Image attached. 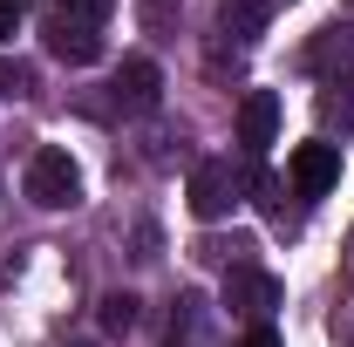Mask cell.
<instances>
[{"label": "cell", "mask_w": 354, "mask_h": 347, "mask_svg": "<svg viewBox=\"0 0 354 347\" xmlns=\"http://www.w3.org/2000/svg\"><path fill=\"white\" fill-rule=\"evenodd\" d=\"M272 130H279V95H272V88H252V95L239 102V143H245V150H266Z\"/></svg>", "instance_id": "cell-6"}, {"label": "cell", "mask_w": 354, "mask_h": 347, "mask_svg": "<svg viewBox=\"0 0 354 347\" xmlns=\"http://www.w3.org/2000/svg\"><path fill=\"white\" fill-rule=\"evenodd\" d=\"M55 14H75V21H95V28H102L109 0H55Z\"/></svg>", "instance_id": "cell-10"}, {"label": "cell", "mask_w": 354, "mask_h": 347, "mask_svg": "<svg viewBox=\"0 0 354 347\" xmlns=\"http://www.w3.org/2000/svg\"><path fill=\"white\" fill-rule=\"evenodd\" d=\"M48 55L68 62V68H88V62L102 55V28H95V21H75V14H55V21H48Z\"/></svg>", "instance_id": "cell-4"}, {"label": "cell", "mask_w": 354, "mask_h": 347, "mask_svg": "<svg viewBox=\"0 0 354 347\" xmlns=\"http://www.w3.org/2000/svg\"><path fill=\"white\" fill-rule=\"evenodd\" d=\"M28 198L41 205V212H68L75 198H82V171H75V157L68 150H35V164H28Z\"/></svg>", "instance_id": "cell-1"}, {"label": "cell", "mask_w": 354, "mask_h": 347, "mask_svg": "<svg viewBox=\"0 0 354 347\" xmlns=\"http://www.w3.org/2000/svg\"><path fill=\"white\" fill-rule=\"evenodd\" d=\"M28 82H35V75H28L21 62H0V88H28Z\"/></svg>", "instance_id": "cell-12"}, {"label": "cell", "mask_w": 354, "mask_h": 347, "mask_svg": "<svg viewBox=\"0 0 354 347\" xmlns=\"http://www.w3.org/2000/svg\"><path fill=\"white\" fill-rule=\"evenodd\" d=\"M116 102H123V109H157V102H164V68H157L150 55H130V62L116 68Z\"/></svg>", "instance_id": "cell-5"}, {"label": "cell", "mask_w": 354, "mask_h": 347, "mask_svg": "<svg viewBox=\"0 0 354 347\" xmlns=\"http://www.w3.org/2000/svg\"><path fill=\"white\" fill-rule=\"evenodd\" d=\"M245 347H279V334H272V327H252V334H245Z\"/></svg>", "instance_id": "cell-13"}, {"label": "cell", "mask_w": 354, "mask_h": 347, "mask_svg": "<svg viewBox=\"0 0 354 347\" xmlns=\"http://www.w3.org/2000/svg\"><path fill=\"white\" fill-rule=\"evenodd\" d=\"M14 28H21V0H0V41H14Z\"/></svg>", "instance_id": "cell-11"}, {"label": "cell", "mask_w": 354, "mask_h": 347, "mask_svg": "<svg viewBox=\"0 0 354 347\" xmlns=\"http://www.w3.org/2000/svg\"><path fill=\"white\" fill-rule=\"evenodd\" d=\"M232 306H245V313H266V306H279V279H266V272H232Z\"/></svg>", "instance_id": "cell-7"}, {"label": "cell", "mask_w": 354, "mask_h": 347, "mask_svg": "<svg viewBox=\"0 0 354 347\" xmlns=\"http://www.w3.org/2000/svg\"><path fill=\"white\" fill-rule=\"evenodd\" d=\"M286 177H293L300 198H327V191L341 184V150H334V143H300L293 164H286Z\"/></svg>", "instance_id": "cell-3"}, {"label": "cell", "mask_w": 354, "mask_h": 347, "mask_svg": "<svg viewBox=\"0 0 354 347\" xmlns=\"http://www.w3.org/2000/svg\"><path fill=\"white\" fill-rule=\"evenodd\" d=\"M225 21H239V35L252 41V35L266 28V0H239V7H225Z\"/></svg>", "instance_id": "cell-9"}, {"label": "cell", "mask_w": 354, "mask_h": 347, "mask_svg": "<svg viewBox=\"0 0 354 347\" xmlns=\"http://www.w3.org/2000/svg\"><path fill=\"white\" fill-rule=\"evenodd\" d=\"M136 293H109V300H102V327H109V334H130L136 320H143V313H136Z\"/></svg>", "instance_id": "cell-8"}, {"label": "cell", "mask_w": 354, "mask_h": 347, "mask_svg": "<svg viewBox=\"0 0 354 347\" xmlns=\"http://www.w3.org/2000/svg\"><path fill=\"white\" fill-rule=\"evenodd\" d=\"M232 205H239V177H232V164H225V157H205V164L191 171V218L212 225V218H225Z\"/></svg>", "instance_id": "cell-2"}, {"label": "cell", "mask_w": 354, "mask_h": 347, "mask_svg": "<svg viewBox=\"0 0 354 347\" xmlns=\"http://www.w3.org/2000/svg\"><path fill=\"white\" fill-rule=\"evenodd\" d=\"M75 347H88V341H75Z\"/></svg>", "instance_id": "cell-14"}]
</instances>
